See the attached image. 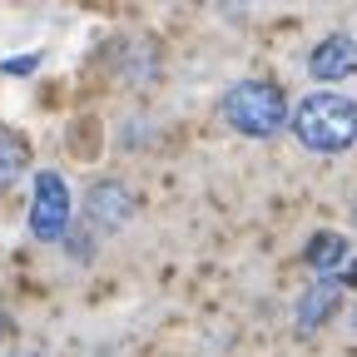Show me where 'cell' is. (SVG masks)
Here are the masks:
<instances>
[{
	"instance_id": "6da1fadb",
	"label": "cell",
	"mask_w": 357,
	"mask_h": 357,
	"mask_svg": "<svg viewBox=\"0 0 357 357\" xmlns=\"http://www.w3.org/2000/svg\"><path fill=\"white\" fill-rule=\"evenodd\" d=\"M288 129H293V139L303 149H312V154H342V149L357 144V100L333 95V89H318V95H307L293 109Z\"/></svg>"
},
{
	"instance_id": "7a4b0ae2",
	"label": "cell",
	"mask_w": 357,
	"mask_h": 357,
	"mask_svg": "<svg viewBox=\"0 0 357 357\" xmlns=\"http://www.w3.org/2000/svg\"><path fill=\"white\" fill-rule=\"evenodd\" d=\"M218 109H223V119H229V129L248 134V139H273V134L293 119L283 89L273 79H238L229 95H223Z\"/></svg>"
},
{
	"instance_id": "3957f363",
	"label": "cell",
	"mask_w": 357,
	"mask_h": 357,
	"mask_svg": "<svg viewBox=\"0 0 357 357\" xmlns=\"http://www.w3.org/2000/svg\"><path fill=\"white\" fill-rule=\"evenodd\" d=\"M70 218H75L70 184H65L55 169H40V174H35V194H30V234H35L40 243L70 238Z\"/></svg>"
},
{
	"instance_id": "277c9868",
	"label": "cell",
	"mask_w": 357,
	"mask_h": 357,
	"mask_svg": "<svg viewBox=\"0 0 357 357\" xmlns=\"http://www.w3.org/2000/svg\"><path fill=\"white\" fill-rule=\"evenodd\" d=\"M307 268H312L318 278L347 283V278L357 273V253H352V243H347L342 234H312V238H307Z\"/></svg>"
},
{
	"instance_id": "5b68a950",
	"label": "cell",
	"mask_w": 357,
	"mask_h": 357,
	"mask_svg": "<svg viewBox=\"0 0 357 357\" xmlns=\"http://www.w3.org/2000/svg\"><path fill=\"white\" fill-rule=\"evenodd\" d=\"M307 70H312V79H347V75H357V40L352 35L318 40L312 55H307Z\"/></svg>"
},
{
	"instance_id": "8992f818",
	"label": "cell",
	"mask_w": 357,
	"mask_h": 357,
	"mask_svg": "<svg viewBox=\"0 0 357 357\" xmlns=\"http://www.w3.org/2000/svg\"><path fill=\"white\" fill-rule=\"evenodd\" d=\"M84 213L95 218L100 229H124L129 213H134V194L124 184H114V178H100V184L89 189V199H84Z\"/></svg>"
},
{
	"instance_id": "52a82bcc",
	"label": "cell",
	"mask_w": 357,
	"mask_h": 357,
	"mask_svg": "<svg viewBox=\"0 0 357 357\" xmlns=\"http://www.w3.org/2000/svg\"><path fill=\"white\" fill-rule=\"evenodd\" d=\"M342 288H347V283H337V278H318V283H307V293L298 298V328H303V333L323 328L333 312H337V303H342Z\"/></svg>"
},
{
	"instance_id": "ba28073f",
	"label": "cell",
	"mask_w": 357,
	"mask_h": 357,
	"mask_svg": "<svg viewBox=\"0 0 357 357\" xmlns=\"http://www.w3.org/2000/svg\"><path fill=\"white\" fill-rule=\"evenodd\" d=\"M25 169H30V144L15 129H0V194H6Z\"/></svg>"
},
{
	"instance_id": "9c48e42d",
	"label": "cell",
	"mask_w": 357,
	"mask_h": 357,
	"mask_svg": "<svg viewBox=\"0 0 357 357\" xmlns=\"http://www.w3.org/2000/svg\"><path fill=\"white\" fill-rule=\"evenodd\" d=\"M352 328H357V307H352Z\"/></svg>"
},
{
	"instance_id": "30bf717a",
	"label": "cell",
	"mask_w": 357,
	"mask_h": 357,
	"mask_svg": "<svg viewBox=\"0 0 357 357\" xmlns=\"http://www.w3.org/2000/svg\"><path fill=\"white\" fill-rule=\"evenodd\" d=\"M352 218H357V208H352Z\"/></svg>"
}]
</instances>
